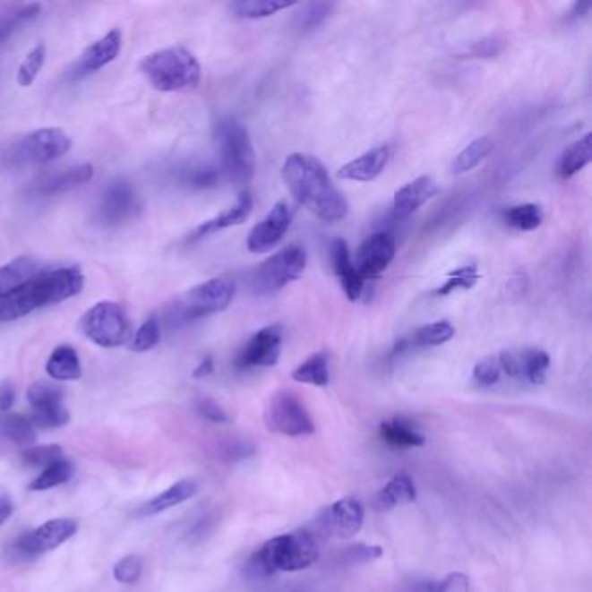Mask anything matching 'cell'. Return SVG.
Listing matches in <instances>:
<instances>
[{
  "label": "cell",
  "instance_id": "6da1fadb",
  "mask_svg": "<svg viewBox=\"0 0 592 592\" xmlns=\"http://www.w3.org/2000/svg\"><path fill=\"white\" fill-rule=\"evenodd\" d=\"M282 177L294 198L318 219L338 223L347 216V200L318 159L305 153L290 155L283 164Z\"/></svg>",
  "mask_w": 592,
  "mask_h": 592
},
{
  "label": "cell",
  "instance_id": "7a4b0ae2",
  "mask_svg": "<svg viewBox=\"0 0 592 592\" xmlns=\"http://www.w3.org/2000/svg\"><path fill=\"white\" fill-rule=\"evenodd\" d=\"M79 268L44 270L20 288L0 297V322H13L33 311L53 306L77 296L84 288Z\"/></svg>",
  "mask_w": 592,
  "mask_h": 592
},
{
  "label": "cell",
  "instance_id": "3957f363",
  "mask_svg": "<svg viewBox=\"0 0 592 592\" xmlns=\"http://www.w3.org/2000/svg\"><path fill=\"white\" fill-rule=\"evenodd\" d=\"M318 560V545L311 534L299 530L270 538L245 564L249 577H271L280 571H301Z\"/></svg>",
  "mask_w": 592,
  "mask_h": 592
},
{
  "label": "cell",
  "instance_id": "277c9868",
  "mask_svg": "<svg viewBox=\"0 0 592 592\" xmlns=\"http://www.w3.org/2000/svg\"><path fill=\"white\" fill-rule=\"evenodd\" d=\"M236 294V282L229 277H216L200 283L184 296L174 299L164 311L166 325L176 330L205 316L225 311Z\"/></svg>",
  "mask_w": 592,
  "mask_h": 592
},
{
  "label": "cell",
  "instance_id": "5b68a950",
  "mask_svg": "<svg viewBox=\"0 0 592 592\" xmlns=\"http://www.w3.org/2000/svg\"><path fill=\"white\" fill-rule=\"evenodd\" d=\"M140 68L150 84L160 92L192 90L202 79V68L197 57L181 46L148 55L142 59Z\"/></svg>",
  "mask_w": 592,
  "mask_h": 592
},
{
  "label": "cell",
  "instance_id": "8992f818",
  "mask_svg": "<svg viewBox=\"0 0 592 592\" xmlns=\"http://www.w3.org/2000/svg\"><path fill=\"white\" fill-rule=\"evenodd\" d=\"M216 142L226 179L236 186L249 184L255 174L254 146L249 131L227 116L216 125Z\"/></svg>",
  "mask_w": 592,
  "mask_h": 592
},
{
  "label": "cell",
  "instance_id": "52a82bcc",
  "mask_svg": "<svg viewBox=\"0 0 592 592\" xmlns=\"http://www.w3.org/2000/svg\"><path fill=\"white\" fill-rule=\"evenodd\" d=\"M308 264V254L301 245H287L268 257L251 277L255 294H275L301 279Z\"/></svg>",
  "mask_w": 592,
  "mask_h": 592
},
{
  "label": "cell",
  "instance_id": "ba28073f",
  "mask_svg": "<svg viewBox=\"0 0 592 592\" xmlns=\"http://www.w3.org/2000/svg\"><path fill=\"white\" fill-rule=\"evenodd\" d=\"M72 148L70 136L56 129H39L21 140L13 142L5 151L4 159L9 166H29V164H47L66 155Z\"/></svg>",
  "mask_w": 592,
  "mask_h": 592
},
{
  "label": "cell",
  "instance_id": "9c48e42d",
  "mask_svg": "<svg viewBox=\"0 0 592 592\" xmlns=\"http://www.w3.org/2000/svg\"><path fill=\"white\" fill-rule=\"evenodd\" d=\"M81 330L99 347H118L131 338V322L120 305L101 301L85 311L81 318Z\"/></svg>",
  "mask_w": 592,
  "mask_h": 592
},
{
  "label": "cell",
  "instance_id": "30bf717a",
  "mask_svg": "<svg viewBox=\"0 0 592 592\" xmlns=\"http://www.w3.org/2000/svg\"><path fill=\"white\" fill-rule=\"evenodd\" d=\"M266 425L270 431L283 436H310L314 423L303 399L290 390L273 393L266 405Z\"/></svg>",
  "mask_w": 592,
  "mask_h": 592
},
{
  "label": "cell",
  "instance_id": "8fae6325",
  "mask_svg": "<svg viewBox=\"0 0 592 592\" xmlns=\"http://www.w3.org/2000/svg\"><path fill=\"white\" fill-rule=\"evenodd\" d=\"M79 525L70 518H56L40 525L37 530L23 534L14 542V553L20 558H35L55 551L77 534Z\"/></svg>",
  "mask_w": 592,
  "mask_h": 592
},
{
  "label": "cell",
  "instance_id": "7c38bea8",
  "mask_svg": "<svg viewBox=\"0 0 592 592\" xmlns=\"http://www.w3.org/2000/svg\"><path fill=\"white\" fill-rule=\"evenodd\" d=\"M142 212V200L138 197L134 186L125 179H115L105 190L98 219L105 226H118L131 221Z\"/></svg>",
  "mask_w": 592,
  "mask_h": 592
},
{
  "label": "cell",
  "instance_id": "4fadbf2b",
  "mask_svg": "<svg viewBox=\"0 0 592 592\" xmlns=\"http://www.w3.org/2000/svg\"><path fill=\"white\" fill-rule=\"evenodd\" d=\"M283 330L280 325H270L257 330L240 349L235 365L236 368L275 367L282 355Z\"/></svg>",
  "mask_w": 592,
  "mask_h": 592
},
{
  "label": "cell",
  "instance_id": "5bb4252c",
  "mask_svg": "<svg viewBox=\"0 0 592 592\" xmlns=\"http://www.w3.org/2000/svg\"><path fill=\"white\" fill-rule=\"evenodd\" d=\"M395 255L396 242L393 233L377 231L362 244L353 264L364 280H373L388 270Z\"/></svg>",
  "mask_w": 592,
  "mask_h": 592
},
{
  "label": "cell",
  "instance_id": "9a60e30c",
  "mask_svg": "<svg viewBox=\"0 0 592 592\" xmlns=\"http://www.w3.org/2000/svg\"><path fill=\"white\" fill-rule=\"evenodd\" d=\"M294 212L287 202H277L273 209L266 214V218L257 223L249 233L247 249L253 254H262L271 251L282 242L285 233L292 225Z\"/></svg>",
  "mask_w": 592,
  "mask_h": 592
},
{
  "label": "cell",
  "instance_id": "2e32d148",
  "mask_svg": "<svg viewBox=\"0 0 592 592\" xmlns=\"http://www.w3.org/2000/svg\"><path fill=\"white\" fill-rule=\"evenodd\" d=\"M365 510L360 501L353 497L340 499L320 514V527L330 536L349 538L364 528Z\"/></svg>",
  "mask_w": 592,
  "mask_h": 592
},
{
  "label": "cell",
  "instance_id": "e0dca14e",
  "mask_svg": "<svg viewBox=\"0 0 592 592\" xmlns=\"http://www.w3.org/2000/svg\"><path fill=\"white\" fill-rule=\"evenodd\" d=\"M122 49V33L120 30H112L94 44H90L82 56L70 68V81H82L85 77L99 72L107 64L116 59Z\"/></svg>",
  "mask_w": 592,
  "mask_h": 592
},
{
  "label": "cell",
  "instance_id": "ac0fdd59",
  "mask_svg": "<svg viewBox=\"0 0 592 592\" xmlns=\"http://www.w3.org/2000/svg\"><path fill=\"white\" fill-rule=\"evenodd\" d=\"M438 193L436 183L429 176H421L403 188H399L393 198V218L396 221L408 219L417 212L424 203Z\"/></svg>",
  "mask_w": 592,
  "mask_h": 592
},
{
  "label": "cell",
  "instance_id": "d6986e66",
  "mask_svg": "<svg viewBox=\"0 0 592 592\" xmlns=\"http://www.w3.org/2000/svg\"><path fill=\"white\" fill-rule=\"evenodd\" d=\"M330 259H332V266L334 271L338 275L339 282L344 288V294L349 301H358L364 294L365 288V280L360 277V273L356 271L353 259L349 254L347 244L342 238H336L330 244Z\"/></svg>",
  "mask_w": 592,
  "mask_h": 592
},
{
  "label": "cell",
  "instance_id": "ffe728a7",
  "mask_svg": "<svg viewBox=\"0 0 592 592\" xmlns=\"http://www.w3.org/2000/svg\"><path fill=\"white\" fill-rule=\"evenodd\" d=\"M253 209H254V200H253V195L249 192H244L236 203L233 207H229L225 212L218 214L216 218L202 223L198 226L197 229L186 238L188 244H193V242H198L209 235H214L218 231H223L226 227H231V226L242 225L249 219V216L253 214Z\"/></svg>",
  "mask_w": 592,
  "mask_h": 592
},
{
  "label": "cell",
  "instance_id": "44dd1931",
  "mask_svg": "<svg viewBox=\"0 0 592 592\" xmlns=\"http://www.w3.org/2000/svg\"><path fill=\"white\" fill-rule=\"evenodd\" d=\"M391 157L390 146H377L368 150L362 157L344 164L338 172L339 179L346 181H360V183H368L373 181L384 167L388 166Z\"/></svg>",
  "mask_w": 592,
  "mask_h": 592
},
{
  "label": "cell",
  "instance_id": "7402d4cb",
  "mask_svg": "<svg viewBox=\"0 0 592 592\" xmlns=\"http://www.w3.org/2000/svg\"><path fill=\"white\" fill-rule=\"evenodd\" d=\"M94 170L90 164H81L70 169L61 170L55 176L44 179V183L39 184V195L42 197H55V195H63L68 193L79 186L85 184L87 181H90Z\"/></svg>",
  "mask_w": 592,
  "mask_h": 592
},
{
  "label": "cell",
  "instance_id": "603a6c76",
  "mask_svg": "<svg viewBox=\"0 0 592 592\" xmlns=\"http://www.w3.org/2000/svg\"><path fill=\"white\" fill-rule=\"evenodd\" d=\"M44 270L46 268H42L39 261L29 255L16 257L7 264L0 266V297L20 288Z\"/></svg>",
  "mask_w": 592,
  "mask_h": 592
},
{
  "label": "cell",
  "instance_id": "cb8c5ba5",
  "mask_svg": "<svg viewBox=\"0 0 592 592\" xmlns=\"http://www.w3.org/2000/svg\"><path fill=\"white\" fill-rule=\"evenodd\" d=\"M46 372L57 382L79 381L82 377V365L77 349L68 344L57 346L46 364Z\"/></svg>",
  "mask_w": 592,
  "mask_h": 592
},
{
  "label": "cell",
  "instance_id": "d4e9b609",
  "mask_svg": "<svg viewBox=\"0 0 592 592\" xmlns=\"http://www.w3.org/2000/svg\"><path fill=\"white\" fill-rule=\"evenodd\" d=\"M197 483L193 480H181L174 483L170 488L164 490L162 493H159L157 497H153L150 502H146L142 509L140 514L142 516H155L160 514L167 509L179 506L186 501H190L195 493H197Z\"/></svg>",
  "mask_w": 592,
  "mask_h": 592
},
{
  "label": "cell",
  "instance_id": "484cf974",
  "mask_svg": "<svg viewBox=\"0 0 592 592\" xmlns=\"http://www.w3.org/2000/svg\"><path fill=\"white\" fill-rule=\"evenodd\" d=\"M417 497V488L412 476L407 473H396L388 485L377 493L379 508L393 509L412 504Z\"/></svg>",
  "mask_w": 592,
  "mask_h": 592
},
{
  "label": "cell",
  "instance_id": "4316f807",
  "mask_svg": "<svg viewBox=\"0 0 592 592\" xmlns=\"http://www.w3.org/2000/svg\"><path fill=\"white\" fill-rule=\"evenodd\" d=\"M592 160V144L591 134H586L584 138L571 142L558 160L556 166V174L562 179H570L573 177L577 172L584 169L586 166H589Z\"/></svg>",
  "mask_w": 592,
  "mask_h": 592
},
{
  "label": "cell",
  "instance_id": "83f0119b",
  "mask_svg": "<svg viewBox=\"0 0 592 592\" xmlns=\"http://www.w3.org/2000/svg\"><path fill=\"white\" fill-rule=\"evenodd\" d=\"M381 438L393 447L399 449H416L423 447L425 436L416 429V425L401 417L381 424Z\"/></svg>",
  "mask_w": 592,
  "mask_h": 592
},
{
  "label": "cell",
  "instance_id": "f1b7e54d",
  "mask_svg": "<svg viewBox=\"0 0 592 592\" xmlns=\"http://www.w3.org/2000/svg\"><path fill=\"white\" fill-rule=\"evenodd\" d=\"M292 379L303 384L325 388L330 382V368H329V355L325 351L314 353L306 358L299 367L292 372Z\"/></svg>",
  "mask_w": 592,
  "mask_h": 592
},
{
  "label": "cell",
  "instance_id": "f546056e",
  "mask_svg": "<svg viewBox=\"0 0 592 592\" xmlns=\"http://www.w3.org/2000/svg\"><path fill=\"white\" fill-rule=\"evenodd\" d=\"M294 5L297 4L280 0H240L231 4V11L240 20H262Z\"/></svg>",
  "mask_w": 592,
  "mask_h": 592
},
{
  "label": "cell",
  "instance_id": "4dcf8cb0",
  "mask_svg": "<svg viewBox=\"0 0 592 592\" xmlns=\"http://www.w3.org/2000/svg\"><path fill=\"white\" fill-rule=\"evenodd\" d=\"M493 148H495V142L488 136L475 140L453 159L451 172L460 176V174H466V172L475 169L486 157H490Z\"/></svg>",
  "mask_w": 592,
  "mask_h": 592
},
{
  "label": "cell",
  "instance_id": "1f68e13d",
  "mask_svg": "<svg viewBox=\"0 0 592 592\" xmlns=\"http://www.w3.org/2000/svg\"><path fill=\"white\" fill-rule=\"evenodd\" d=\"M0 434L20 447H30L37 440V429L27 416L9 414L0 421Z\"/></svg>",
  "mask_w": 592,
  "mask_h": 592
},
{
  "label": "cell",
  "instance_id": "d6a6232c",
  "mask_svg": "<svg viewBox=\"0 0 592 592\" xmlns=\"http://www.w3.org/2000/svg\"><path fill=\"white\" fill-rule=\"evenodd\" d=\"M502 219L506 225L519 231H534L542 225L544 214L536 203H519L502 210Z\"/></svg>",
  "mask_w": 592,
  "mask_h": 592
},
{
  "label": "cell",
  "instance_id": "836d02e7",
  "mask_svg": "<svg viewBox=\"0 0 592 592\" xmlns=\"http://www.w3.org/2000/svg\"><path fill=\"white\" fill-rule=\"evenodd\" d=\"M40 14L39 4H30L13 11L0 14V44H4L11 35H14L21 27L33 21Z\"/></svg>",
  "mask_w": 592,
  "mask_h": 592
},
{
  "label": "cell",
  "instance_id": "e575fe53",
  "mask_svg": "<svg viewBox=\"0 0 592 592\" xmlns=\"http://www.w3.org/2000/svg\"><path fill=\"white\" fill-rule=\"evenodd\" d=\"M521 365H523V379L532 384H544L547 377V370L551 367V358L544 349H525L521 351Z\"/></svg>",
  "mask_w": 592,
  "mask_h": 592
},
{
  "label": "cell",
  "instance_id": "d590c367",
  "mask_svg": "<svg viewBox=\"0 0 592 592\" xmlns=\"http://www.w3.org/2000/svg\"><path fill=\"white\" fill-rule=\"evenodd\" d=\"M73 475V468L68 460L61 459L53 462L51 466H47L35 480L30 483V490L31 492H44V490H51L59 485H64L66 481L72 478Z\"/></svg>",
  "mask_w": 592,
  "mask_h": 592
},
{
  "label": "cell",
  "instance_id": "8d00e7d4",
  "mask_svg": "<svg viewBox=\"0 0 592 592\" xmlns=\"http://www.w3.org/2000/svg\"><path fill=\"white\" fill-rule=\"evenodd\" d=\"M453 336H455V327L451 325L450 322L442 320V322L424 325L410 340H412V346L434 347V346H442V344L449 342Z\"/></svg>",
  "mask_w": 592,
  "mask_h": 592
},
{
  "label": "cell",
  "instance_id": "74e56055",
  "mask_svg": "<svg viewBox=\"0 0 592 592\" xmlns=\"http://www.w3.org/2000/svg\"><path fill=\"white\" fill-rule=\"evenodd\" d=\"M478 280H480V273H478V268L475 264L462 266V268H457V270H453L451 273H449L445 283L442 287H438L433 292V296L443 297V296H449L455 290H469L478 283Z\"/></svg>",
  "mask_w": 592,
  "mask_h": 592
},
{
  "label": "cell",
  "instance_id": "f35d334b",
  "mask_svg": "<svg viewBox=\"0 0 592 592\" xmlns=\"http://www.w3.org/2000/svg\"><path fill=\"white\" fill-rule=\"evenodd\" d=\"M179 181L192 190H209L219 183V170L207 164L192 166L181 172Z\"/></svg>",
  "mask_w": 592,
  "mask_h": 592
},
{
  "label": "cell",
  "instance_id": "ab89813d",
  "mask_svg": "<svg viewBox=\"0 0 592 592\" xmlns=\"http://www.w3.org/2000/svg\"><path fill=\"white\" fill-rule=\"evenodd\" d=\"M27 399H29L31 410L56 407V405H63V390L53 382L39 381L30 386Z\"/></svg>",
  "mask_w": 592,
  "mask_h": 592
},
{
  "label": "cell",
  "instance_id": "60d3db41",
  "mask_svg": "<svg viewBox=\"0 0 592 592\" xmlns=\"http://www.w3.org/2000/svg\"><path fill=\"white\" fill-rule=\"evenodd\" d=\"M46 61V46L44 44H37L25 59L21 61L20 68H18V84L21 87H30L35 82V79L39 77L42 66Z\"/></svg>",
  "mask_w": 592,
  "mask_h": 592
},
{
  "label": "cell",
  "instance_id": "b9f144b4",
  "mask_svg": "<svg viewBox=\"0 0 592 592\" xmlns=\"http://www.w3.org/2000/svg\"><path fill=\"white\" fill-rule=\"evenodd\" d=\"M336 5L332 2H311L306 4L299 16H297V27L301 30H313L320 27L332 13Z\"/></svg>",
  "mask_w": 592,
  "mask_h": 592
},
{
  "label": "cell",
  "instance_id": "7bdbcfd3",
  "mask_svg": "<svg viewBox=\"0 0 592 592\" xmlns=\"http://www.w3.org/2000/svg\"><path fill=\"white\" fill-rule=\"evenodd\" d=\"M31 424L40 429H56L70 421V414L64 408V405H56V407H47V408H37L31 410L29 417Z\"/></svg>",
  "mask_w": 592,
  "mask_h": 592
},
{
  "label": "cell",
  "instance_id": "ee69618b",
  "mask_svg": "<svg viewBox=\"0 0 592 592\" xmlns=\"http://www.w3.org/2000/svg\"><path fill=\"white\" fill-rule=\"evenodd\" d=\"M159 342H160V323L155 316H150L140 327V330L134 334L129 347L131 351L144 353L153 349Z\"/></svg>",
  "mask_w": 592,
  "mask_h": 592
},
{
  "label": "cell",
  "instance_id": "f6af8a7d",
  "mask_svg": "<svg viewBox=\"0 0 592 592\" xmlns=\"http://www.w3.org/2000/svg\"><path fill=\"white\" fill-rule=\"evenodd\" d=\"M63 459V449L59 445H39L30 447L21 453V460L31 468H47L53 462Z\"/></svg>",
  "mask_w": 592,
  "mask_h": 592
},
{
  "label": "cell",
  "instance_id": "bcb514c9",
  "mask_svg": "<svg viewBox=\"0 0 592 592\" xmlns=\"http://www.w3.org/2000/svg\"><path fill=\"white\" fill-rule=\"evenodd\" d=\"M142 560L138 554H129L113 566V577L120 584H136L142 579Z\"/></svg>",
  "mask_w": 592,
  "mask_h": 592
},
{
  "label": "cell",
  "instance_id": "7dc6e473",
  "mask_svg": "<svg viewBox=\"0 0 592 592\" xmlns=\"http://www.w3.org/2000/svg\"><path fill=\"white\" fill-rule=\"evenodd\" d=\"M501 375H502V370L499 365V358H495V356L483 358L473 368V379L485 388L497 384L501 381Z\"/></svg>",
  "mask_w": 592,
  "mask_h": 592
},
{
  "label": "cell",
  "instance_id": "c3c4849f",
  "mask_svg": "<svg viewBox=\"0 0 592 592\" xmlns=\"http://www.w3.org/2000/svg\"><path fill=\"white\" fill-rule=\"evenodd\" d=\"M427 592H469V579L460 571H453L443 580L429 584Z\"/></svg>",
  "mask_w": 592,
  "mask_h": 592
},
{
  "label": "cell",
  "instance_id": "681fc988",
  "mask_svg": "<svg viewBox=\"0 0 592 592\" xmlns=\"http://www.w3.org/2000/svg\"><path fill=\"white\" fill-rule=\"evenodd\" d=\"M504 39L497 37V35H492V37H486L483 40H478L471 46L469 53L475 57H495L499 56L502 51H504Z\"/></svg>",
  "mask_w": 592,
  "mask_h": 592
},
{
  "label": "cell",
  "instance_id": "f907efd6",
  "mask_svg": "<svg viewBox=\"0 0 592 592\" xmlns=\"http://www.w3.org/2000/svg\"><path fill=\"white\" fill-rule=\"evenodd\" d=\"M382 556V547L381 545H367V544H356L347 549L346 560L349 563H367L379 560Z\"/></svg>",
  "mask_w": 592,
  "mask_h": 592
},
{
  "label": "cell",
  "instance_id": "816d5d0a",
  "mask_svg": "<svg viewBox=\"0 0 592 592\" xmlns=\"http://www.w3.org/2000/svg\"><path fill=\"white\" fill-rule=\"evenodd\" d=\"M198 414L205 419V421H210V423L216 424H225L229 421L227 414L223 410L221 405H218L214 399L210 398H202L198 399L197 403Z\"/></svg>",
  "mask_w": 592,
  "mask_h": 592
},
{
  "label": "cell",
  "instance_id": "f5cc1de1",
  "mask_svg": "<svg viewBox=\"0 0 592 592\" xmlns=\"http://www.w3.org/2000/svg\"><path fill=\"white\" fill-rule=\"evenodd\" d=\"M499 365L504 373L512 379L523 381V365H521V353L518 351H502L499 356Z\"/></svg>",
  "mask_w": 592,
  "mask_h": 592
},
{
  "label": "cell",
  "instance_id": "db71d44e",
  "mask_svg": "<svg viewBox=\"0 0 592 592\" xmlns=\"http://www.w3.org/2000/svg\"><path fill=\"white\" fill-rule=\"evenodd\" d=\"M16 401V390L11 382L0 384V412H9Z\"/></svg>",
  "mask_w": 592,
  "mask_h": 592
},
{
  "label": "cell",
  "instance_id": "11a10c76",
  "mask_svg": "<svg viewBox=\"0 0 592 592\" xmlns=\"http://www.w3.org/2000/svg\"><path fill=\"white\" fill-rule=\"evenodd\" d=\"M14 504L7 493H0V527L13 516Z\"/></svg>",
  "mask_w": 592,
  "mask_h": 592
},
{
  "label": "cell",
  "instance_id": "9f6ffc18",
  "mask_svg": "<svg viewBox=\"0 0 592 592\" xmlns=\"http://www.w3.org/2000/svg\"><path fill=\"white\" fill-rule=\"evenodd\" d=\"M214 372V358L212 356H205L200 365H198L195 370H193V377L195 379H202V377H207Z\"/></svg>",
  "mask_w": 592,
  "mask_h": 592
},
{
  "label": "cell",
  "instance_id": "6f0895ef",
  "mask_svg": "<svg viewBox=\"0 0 592 592\" xmlns=\"http://www.w3.org/2000/svg\"><path fill=\"white\" fill-rule=\"evenodd\" d=\"M589 9H591V4H589V2H584V4H582V2H580V4H575V5H573V9L570 11V18H573V20H575V18H582V16H586V14H588V11H589Z\"/></svg>",
  "mask_w": 592,
  "mask_h": 592
}]
</instances>
